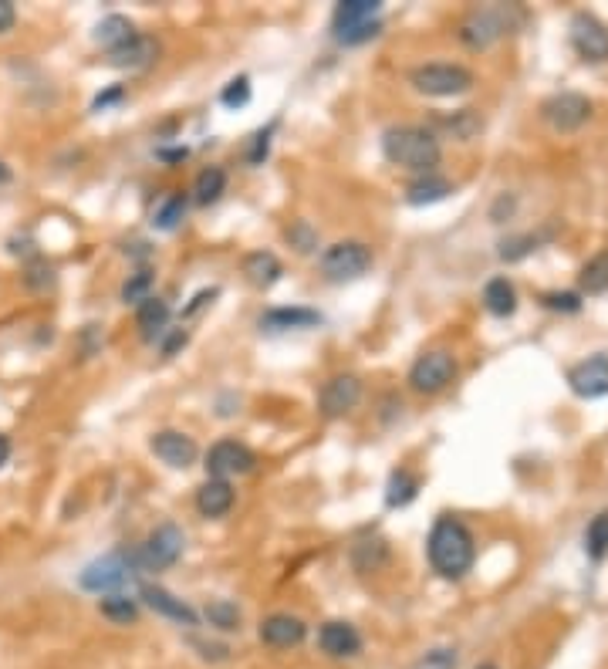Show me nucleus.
<instances>
[{"instance_id": "f257e3e1", "label": "nucleus", "mask_w": 608, "mask_h": 669, "mask_svg": "<svg viewBox=\"0 0 608 669\" xmlns=\"http://www.w3.org/2000/svg\"><path fill=\"white\" fill-rule=\"evenodd\" d=\"M426 551H429L433 572L440 578H450V582L467 575L473 565V555H477L473 534L467 531V524L456 521V517H440V521L433 524Z\"/></svg>"}, {"instance_id": "f03ea898", "label": "nucleus", "mask_w": 608, "mask_h": 669, "mask_svg": "<svg viewBox=\"0 0 608 669\" xmlns=\"http://www.w3.org/2000/svg\"><path fill=\"white\" fill-rule=\"evenodd\" d=\"M382 153L392 166L413 169V173H429L440 163V142L433 132L419 126H396L382 136Z\"/></svg>"}, {"instance_id": "7ed1b4c3", "label": "nucleus", "mask_w": 608, "mask_h": 669, "mask_svg": "<svg viewBox=\"0 0 608 669\" xmlns=\"http://www.w3.org/2000/svg\"><path fill=\"white\" fill-rule=\"evenodd\" d=\"M318 264L328 281H335V284L355 281L372 267V247H365L362 240H338V244H332L325 254H321Z\"/></svg>"}, {"instance_id": "20e7f679", "label": "nucleus", "mask_w": 608, "mask_h": 669, "mask_svg": "<svg viewBox=\"0 0 608 669\" xmlns=\"http://www.w3.org/2000/svg\"><path fill=\"white\" fill-rule=\"evenodd\" d=\"M409 82H413L416 92H423V95L453 98V95L470 92L473 75L463 65H443V61H436V65H419L413 75H409Z\"/></svg>"}, {"instance_id": "39448f33", "label": "nucleus", "mask_w": 608, "mask_h": 669, "mask_svg": "<svg viewBox=\"0 0 608 669\" xmlns=\"http://www.w3.org/2000/svg\"><path fill=\"white\" fill-rule=\"evenodd\" d=\"M132 561L125 551H112L105 558H95L92 565H85V572L78 575V585L85 592H98V595H112L115 588H122L132 578Z\"/></svg>"}, {"instance_id": "423d86ee", "label": "nucleus", "mask_w": 608, "mask_h": 669, "mask_svg": "<svg viewBox=\"0 0 608 669\" xmlns=\"http://www.w3.org/2000/svg\"><path fill=\"white\" fill-rule=\"evenodd\" d=\"M183 544H186L183 531L176 528L173 521H166V524H159V528L149 534L146 544H142V551L136 555V561L142 568H146V572H163V568L180 561Z\"/></svg>"}, {"instance_id": "0eeeda50", "label": "nucleus", "mask_w": 608, "mask_h": 669, "mask_svg": "<svg viewBox=\"0 0 608 669\" xmlns=\"http://www.w3.org/2000/svg\"><path fill=\"white\" fill-rule=\"evenodd\" d=\"M453 376H456L453 355L436 349V352H423L413 362V369H409V386L416 392H423V396H436V392H443L450 386Z\"/></svg>"}, {"instance_id": "6e6552de", "label": "nucleus", "mask_w": 608, "mask_h": 669, "mask_svg": "<svg viewBox=\"0 0 608 669\" xmlns=\"http://www.w3.org/2000/svg\"><path fill=\"white\" fill-rule=\"evenodd\" d=\"M507 31H511V17H507L504 7H484V11H473L460 24V41L473 51H484L497 38H504Z\"/></svg>"}, {"instance_id": "1a4fd4ad", "label": "nucleus", "mask_w": 608, "mask_h": 669, "mask_svg": "<svg viewBox=\"0 0 608 669\" xmlns=\"http://www.w3.org/2000/svg\"><path fill=\"white\" fill-rule=\"evenodd\" d=\"M541 115L554 132H578L592 119V102L578 92H558L541 105Z\"/></svg>"}, {"instance_id": "9d476101", "label": "nucleus", "mask_w": 608, "mask_h": 669, "mask_svg": "<svg viewBox=\"0 0 608 669\" xmlns=\"http://www.w3.org/2000/svg\"><path fill=\"white\" fill-rule=\"evenodd\" d=\"M254 463H257L254 450H247L244 443L220 440V443H213L210 453H207V474H210V480H227L230 484V477L250 474Z\"/></svg>"}, {"instance_id": "9b49d317", "label": "nucleus", "mask_w": 608, "mask_h": 669, "mask_svg": "<svg viewBox=\"0 0 608 669\" xmlns=\"http://www.w3.org/2000/svg\"><path fill=\"white\" fill-rule=\"evenodd\" d=\"M571 44H575V51L585 61H608V28L602 21H598L595 14L581 11L571 17Z\"/></svg>"}, {"instance_id": "f8f14e48", "label": "nucleus", "mask_w": 608, "mask_h": 669, "mask_svg": "<svg viewBox=\"0 0 608 669\" xmlns=\"http://www.w3.org/2000/svg\"><path fill=\"white\" fill-rule=\"evenodd\" d=\"M149 450L156 453V457L163 460L166 467H173V470L193 467L196 457H200V450H196L193 436H186V433H180V430H163V433H156V436H152V440H149Z\"/></svg>"}, {"instance_id": "ddd939ff", "label": "nucleus", "mask_w": 608, "mask_h": 669, "mask_svg": "<svg viewBox=\"0 0 608 669\" xmlns=\"http://www.w3.org/2000/svg\"><path fill=\"white\" fill-rule=\"evenodd\" d=\"M568 386L581 399H602L608 396V355H592V359L578 362L568 372Z\"/></svg>"}, {"instance_id": "4468645a", "label": "nucleus", "mask_w": 608, "mask_h": 669, "mask_svg": "<svg viewBox=\"0 0 608 669\" xmlns=\"http://www.w3.org/2000/svg\"><path fill=\"white\" fill-rule=\"evenodd\" d=\"M359 399H362V382L359 379L355 376H335L321 386L318 409H321V416L335 419V416H345L348 409L359 406Z\"/></svg>"}, {"instance_id": "2eb2a0df", "label": "nucleus", "mask_w": 608, "mask_h": 669, "mask_svg": "<svg viewBox=\"0 0 608 669\" xmlns=\"http://www.w3.org/2000/svg\"><path fill=\"white\" fill-rule=\"evenodd\" d=\"M257 636H261L264 646H271V649H291V646H301L304 636H308V629H304V622L298 615L277 612V615H267L261 622Z\"/></svg>"}, {"instance_id": "dca6fc26", "label": "nucleus", "mask_w": 608, "mask_h": 669, "mask_svg": "<svg viewBox=\"0 0 608 669\" xmlns=\"http://www.w3.org/2000/svg\"><path fill=\"white\" fill-rule=\"evenodd\" d=\"M318 646L321 653H328L332 659H352L362 653V636L348 622H325L318 629Z\"/></svg>"}, {"instance_id": "f3484780", "label": "nucleus", "mask_w": 608, "mask_h": 669, "mask_svg": "<svg viewBox=\"0 0 608 669\" xmlns=\"http://www.w3.org/2000/svg\"><path fill=\"white\" fill-rule=\"evenodd\" d=\"M139 595H142V599H146V605H149L152 612L166 615V619L180 622V626H196V612H193L183 599H176L173 592H166V588H159V585H142V588H139Z\"/></svg>"}, {"instance_id": "a211bd4d", "label": "nucleus", "mask_w": 608, "mask_h": 669, "mask_svg": "<svg viewBox=\"0 0 608 669\" xmlns=\"http://www.w3.org/2000/svg\"><path fill=\"white\" fill-rule=\"evenodd\" d=\"M159 55V44L146 38V34H136L129 44H122V48L109 51V65L115 68H129V71H139V68H149L152 61Z\"/></svg>"}, {"instance_id": "6ab92c4d", "label": "nucleus", "mask_w": 608, "mask_h": 669, "mask_svg": "<svg viewBox=\"0 0 608 669\" xmlns=\"http://www.w3.org/2000/svg\"><path fill=\"white\" fill-rule=\"evenodd\" d=\"M382 14V4L379 0H342V4L335 7V38L352 28H359V24H369V21H379Z\"/></svg>"}, {"instance_id": "aec40b11", "label": "nucleus", "mask_w": 608, "mask_h": 669, "mask_svg": "<svg viewBox=\"0 0 608 669\" xmlns=\"http://www.w3.org/2000/svg\"><path fill=\"white\" fill-rule=\"evenodd\" d=\"M321 315L311 308H274L261 318V328L267 332H298V328H318Z\"/></svg>"}, {"instance_id": "412c9836", "label": "nucleus", "mask_w": 608, "mask_h": 669, "mask_svg": "<svg viewBox=\"0 0 608 669\" xmlns=\"http://www.w3.org/2000/svg\"><path fill=\"white\" fill-rule=\"evenodd\" d=\"M234 507V487L227 480H207L196 490V511L203 517H223Z\"/></svg>"}, {"instance_id": "4be33fe9", "label": "nucleus", "mask_w": 608, "mask_h": 669, "mask_svg": "<svg viewBox=\"0 0 608 669\" xmlns=\"http://www.w3.org/2000/svg\"><path fill=\"white\" fill-rule=\"evenodd\" d=\"M244 274H247V281L254 284V288H271V284L281 281L284 267H281V261H277L271 251H254V254L244 257Z\"/></svg>"}, {"instance_id": "5701e85b", "label": "nucleus", "mask_w": 608, "mask_h": 669, "mask_svg": "<svg viewBox=\"0 0 608 669\" xmlns=\"http://www.w3.org/2000/svg\"><path fill=\"white\" fill-rule=\"evenodd\" d=\"M484 305H487L490 315H497V318H511L514 311H517V291H514V284L507 281V278L487 281V288H484Z\"/></svg>"}, {"instance_id": "b1692460", "label": "nucleus", "mask_w": 608, "mask_h": 669, "mask_svg": "<svg viewBox=\"0 0 608 669\" xmlns=\"http://www.w3.org/2000/svg\"><path fill=\"white\" fill-rule=\"evenodd\" d=\"M132 38H136V28H132V21H129V17H122V14H109L95 28V41L102 44L105 51L122 48V44H129Z\"/></svg>"}, {"instance_id": "393cba45", "label": "nucleus", "mask_w": 608, "mask_h": 669, "mask_svg": "<svg viewBox=\"0 0 608 669\" xmlns=\"http://www.w3.org/2000/svg\"><path fill=\"white\" fill-rule=\"evenodd\" d=\"M453 193V186L440 180V176H423V180L409 183L406 190V203H413V207H429V203H440L446 196Z\"/></svg>"}, {"instance_id": "a878e982", "label": "nucleus", "mask_w": 608, "mask_h": 669, "mask_svg": "<svg viewBox=\"0 0 608 669\" xmlns=\"http://www.w3.org/2000/svg\"><path fill=\"white\" fill-rule=\"evenodd\" d=\"M223 190H227V173H223L220 166H207L193 183V200L200 203V207H210V203L220 200Z\"/></svg>"}, {"instance_id": "bb28decb", "label": "nucleus", "mask_w": 608, "mask_h": 669, "mask_svg": "<svg viewBox=\"0 0 608 669\" xmlns=\"http://www.w3.org/2000/svg\"><path fill=\"white\" fill-rule=\"evenodd\" d=\"M136 321H139V328H142V335H146V338L163 335V328L169 325V305L163 298H152V294H149V298L139 305Z\"/></svg>"}, {"instance_id": "cd10ccee", "label": "nucleus", "mask_w": 608, "mask_h": 669, "mask_svg": "<svg viewBox=\"0 0 608 669\" xmlns=\"http://www.w3.org/2000/svg\"><path fill=\"white\" fill-rule=\"evenodd\" d=\"M183 213H186V196L183 193H166L163 200L152 207V227H156V230L180 227Z\"/></svg>"}, {"instance_id": "c85d7f7f", "label": "nucleus", "mask_w": 608, "mask_h": 669, "mask_svg": "<svg viewBox=\"0 0 608 669\" xmlns=\"http://www.w3.org/2000/svg\"><path fill=\"white\" fill-rule=\"evenodd\" d=\"M578 284H581V291H585V294H602V291H608V251H598L592 261L581 267Z\"/></svg>"}, {"instance_id": "c756f323", "label": "nucleus", "mask_w": 608, "mask_h": 669, "mask_svg": "<svg viewBox=\"0 0 608 669\" xmlns=\"http://www.w3.org/2000/svg\"><path fill=\"white\" fill-rule=\"evenodd\" d=\"M416 494H419V477L416 474H409V470H396V474L389 477V487H386V504L389 507H406Z\"/></svg>"}, {"instance_id": "7c9ffc66", "label": "nucleus", "mask_w": 608, "mask_h": 669, "mask_svg": "<svg viewBox=\"0 0 608 669\" xmlns=\"http://www.w3.org/2000/svg\"><path fill=\"white\" fill-rule=\"evenodd\" d=\"M98 612H102L105 619L119 622V626H129V622L139 619V605L132 602V599H125V595H119V592L105 595V599L98 602Z\"/></svg>"}, {"instance_id": "2f4dec72", "label": "nucleus", "mask_w": 608, "mask_h": 669, "mask_svg": "<svg viewBox=\"0 0 608 669\" xmlns=\"http://www.w3.org/2000/svg\"><path fill=\"white\" fill-rule=\"evenodd\" d=\"M585 551H588V558H592V561H602L608 555V511H602L592 524H588Z\"/></svg>"}, {"instance_id": "473e14b6", "label": "nucleus", "mask_w": 608, "mask_h": 669, "mask_svg": "<svg viewBox=\"0 0 608 669\" xmlns=\"http://www.w3.org/2000/svg\"><path fill=\"white\" fill-rule=\"evenodd\" d=\"M207 619H210V626H217V629H223V632L240 629V609H237L234 602H227V599H213V602H207Z\"/></svg>"}, {"instance_id": "72a5a7b5", "label": "nucleus", "mask_w": 608, "mask_h": 669, "mask_svg": "<svg viewBox=\"0 0 608 669\" xmlns=\"http://www.w3.org/2000/svg\"><path fill=\"white\" fill-rule=\"evenodd\" d=\"M149 288H152V274L149 271H136L129 281L122 284V301H125V305H129V301H132V305H142V301L149 298Z\"/></svg>"}, {"instance_id": "f704fd0d", "label": "nucleus", "mask_w": 608, "mask_h": 669, "mask_svg": "<svg viewBox=\"0 0 608 669\" xmlns=\"http://www.w3.org/2000/svg\"><path fill=\"white\" fill-rule=\"evenodd\" d=\"M220 102L227 105V109H244V105L250 102V82H247V78L244 75L234 78V82H230L220 92Z\"/></svg>"}, {"instance_id": "c9c22d12", "label": "nucleus", "mask_w": 608, "mask_h": 669, "mask_svg": "<svg viewBox=\"0 0 608 669\" xmlns=\"http://www.w3.org/2000/svg\"><path fill=\"white\" fill-rule=\"evenodd\" d=\"M440 122H443V126H446V129H450V132H453V136H456V139H470V136H473V132H477V129H480V119H477V115H473L470 109L456 112V115H453V119H440Z\"/></svg>"}, {"instance_id": "e433bc0d", "label": "nucleus", "mask_w": 608, "mask_h": 669, "mask_svg": "<svg viewBox=\"0 0 608 669\" xmlns=\"http://www.w3.org/2000/svg\"><path fill=\"white\" fill-rule=\"evenodd\" d=\"M534 247H538V237H534V234L511 237V240H504V244H500V257H504V261H521V257L531 254Z\"/></svg>"}, {"instance_id": "4c0bfd02", "label": "nucleus", "mask_w": 608, "mask_h": 669, "mask_svg": "<svg viewBox=\"0 0 608 669\" xmlns=\"http://www.w3.org/2000/svg\"><path fill=\"white\" fill-rule=\"evenodd\" d=\"M288 240H291L294 247H298L301 254H308V251H315V247H318V234H315V230H311L304 220H298V223H294V227L288 230Z\"/></svg>"}, {"instance_id": "58836bf2", "label": "nucleus", "mask_w": 608, "mask_h": 669, "mask_svg": "<svg viewBox=\"0 0 608 669\" xmlns=\"http://www.w3.org/2000/svg\"><path fill=\"white\" fill-rule=\"evenodd\" d=\"M413 669H456V653L453 649H433Z\"/></svg>"}, {"instance_id": "ea45409f", "label": "nucleus", "mask_w": 608, "mask_h": 669, "mask_svg": "<svg viewBox=\"0 0 608 669\" xmlns=\"http://www.w3.org/2000/svg\"><path fill=\"white\" fill-rule=\"evenodd\" d=\"M544 305L548 308H554V311H568V315H575V311H581V298L578 294H571V291H565V294H544Z\"/></svg>"}, {"instance_id": "a19ab883", "label": "nucleus", "mask_w": 608, "mask_h": 669, "mask_svg": "<svg viewBox=\"0 0 608 669\" xmlns=\"http://www.w3.org/2000/svg\"><path fill=\"white\" fill-rule=\"evenodd\" d=\"M24 281H28L34 291H44V288H51V284H55V271H51V267L44 264V261L41 264H31L28 267V278H24Z\"/></svg>"}, {"instance_id": "79ce46f5", "label": "nucleus", "mask_w": 608, "mask_h": 669, "mask_svg": "<svg viewBox=\"0 0 608 669\" xmlns=\"http://www.w3.org/2000/svg\"><path fill=\"white\" fill-rule=\"evenodd\" d=\"M379 28H382V24H379V21H369V24H359V28H352V31L338 34V41H342V44H362V41H369V38H375V34H379Z\"/></svg>"}, {"instance_id": "37998d69", "label": "nucleus", "mask_w": 608, "mask_h": 669, "mask_svg": "<svg viewBox=\"0 0 608 669\" xmlns=\"http://www.w3.org/2000/svg\"><path fill=\"white\" fill-rule=\"evenodd\" d=\"M122 98H125V88H122V85H115V88H109V92H102V95L95 98L92 109H95V112H102V109H109V105L122 102Z\"/></svg>"}, {"instance_id": "c03bdc74", "label": "nucleus", "mask_w": 608, "mask_h": 669, "mask_svg": "<svg viewBox=\"0 0 608 669\" xmlns=\"http://www.w3.org/2000/svg\"><path fill=\"white\" fill-rule=\"evenodd\" d=\"M186 338H190V335H186L183 328H176V332H169V338L163 342V355H166V359H169V355H176V352L183 349V345H186Z\"/></svg>"}, {"instance_id": "a18cd8bd", "label": "nucleus", "mask_w": 608, "mask_h": 669, "mask_svg": "<svg viewBox=\"0 0 608 669\" xmlns=\"http://www.w3.org/2000/svg\"><path fill=\"white\" fill-rule=\"evenodd\" d=\"M14 21H17L14 4H11V0H0V34L11 31V28H14Z\"/></svg>"}, {"instance_id": "49530a36", "label": "nucleus", "mask_w": 608, "mask_h": 669, "mask_svg": "<svg viewBox=\"0 0 608 669\" xmlns=\"http://www.w3.org/2000/svg\"><path fill=\"white\" fill-rule=\"evenodd\" d=\"M267 139H271V129L257 132V136H254V153H250V163H261V159L267 156Z\"/></svg>"}, {"instance_id": "de8ad7c7", "label": "nucleus", "mask_w": 608, "mask_h": 669, "mask_svg": "<svg viewBox=\"0 0 608 669\" xmlns=\"http://www.w3.org/2000/svg\"><path fill=\"white\" fill-rule=\"evenodd\" d=\"M7 457H11V440H7V436L0 433V467L7 463Z\"/></svg>"}, {"instance_id": "09e8293b", "label": "nucleus", "mask_w": 608, "mask_h": 669, "mask_svg": "<svg viewBox=\"0 0 608 669\" xmlns=\"http://www.w3.org/2000/svg\"><path fill=\"white\" fill-rule=\"evenodd\" d=\"M7 180H11V169H7L4 163H0V183H7Z\"/></svg>"}, {"instance_id": "8fccbe9b", "label": "nucleus", "mask_w": 608, "mask_h": 669, "mask_svg": "<svg viewBox=\"0 0 608 669\" xmlns=\"http://www.w3.org/2000/svg\"><path fill=\"white\" fill-rule=\"evenodd\" d=\"M477 669H497V666H490V663H484V666H477Z\"/></svg>"}]
</instances>
